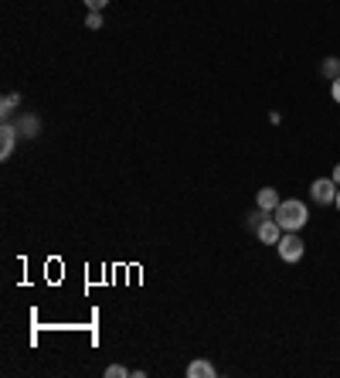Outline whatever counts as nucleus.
<instances>
[{"instance_id": "obj_4", "label": "nucleus", "mask_w": 340, "mask_h": 378, "mask_svg": "<svg viewBox=\"0 0 340 378\" xmlns=\"http://www.w3.org/2000/svg\"><path fill=\"white\" fill-rule=\"evenodd\" d=\"M255 235H258V242H265V246H276L279 239H282V228H279V222L276 218H262L258 222V228H255Z\"/></svg>"}, {"instance_id": "obj_9", "label": "nucleus", "mask_w": 340, "mask_h": 378, "mask_svg": "<svg viewBox=\"0 0 340 378\" xmlns=\"http://www.w3.org/2000/svg\"><path fill=\"white\" fill-rule=\"evenodd\" d=\"M17 106H21V95H3V102H0V113H3V119H10V113H14V109H17Z\"/></svg>"}, {"instance_id": "obj_12", "label": "nucleus", "mask_w": 340, "mask_h": 378, "mask_svg": "<svg viewBox=\"0 0 340 378\" xmlns=\"http://www.w3.org/2000/svg\"><path fill=\"white\" fill-rule=\"evenodd\" d=\"M130 375V368H123V365H109L106 368V378H126Z\"/></svg>"}, {"instance_id": "obj_15", "label": "nucleus", "mask_w": 340, "mask_h": 378, "mask_svg": "<svg viewBox=\"0 0 340 378\" xmlns=\"http://www.w3.org/2000/svg\"><path fill=\"white\" fill-rule=\"evenodd\" d=\"M334 181H337V188H340V164L334 167Z\"/></svg>"}, {"instance_id": "obj_16", "label": "nucleus", "mask_w": 340, "mask_h": 378, "mask_svg": "<svg viewBox=\"0 0 340 378\" xmlns=\"http://www.w3.org/2000/svg\"><path fill=\"white\" fill-rule=\"evenodd\" d=\"M334 204H337V211H340V188H337V198H334Z\"/></svg>"}, {"instance_id": "obj_1", "label": "nucleus", "mask_w": 340, "mask_h": 378, "mask_svg": "<svg viewBox=\"0 0 340 378\" xmlns=\"http://www.w3.org/2000/svg\"><path fill=\"white\" fill-rule=\"evenodd\" d=\"M272 218L279 222V228L282 232H300L306 222H310V211H306V204L303 201H279V208L272 211Z\"/></svg>"}, {"instance_id": "obj_10", "label": "nucleus", "mask_w": 340, "mask_h": 378, "mask_svg": "<svg viewBox=\"0 0 340 378\" xmlns=\"http://www.w3.org/2000/svg\"><path fill=\"white\" fill-rule=\"evenodd\" d=\"M320 72H324V75H327V79L334 82V79L340 75V58H327V62L320 65Z\"/></svg>"}, {"instance_id": "obj_7", "label": "nucleus", "mask_w": 340, "mask_h": 378, "mask_svg": "<svg viewBox=\"0 0 340 378\" xmlns=\"http://www.w3.org/2000/svg\"><path fill=\"white\" fill-rule=\"evenodd\" d=\"M187 378H215V365L204 362V358H197V362L187 365Z\"/></svg>"}, {"instance_id": "obj_6", "label": "nucleus", "mask_w": 340, "mask_h": 378, "mask_svg": "<svg viewBox=\"0 0 340 378\" xmlns=\"http://www.w3.org/2000/svg\"><path fill=\"white\" fill-rule=\"evenodd\" d=\"M279 201H282V198L276 194V188H262L258 194H255V204H258L262 211H276V208H279Z\"/></svg>"}, {"instance_id": "obj_14", "label": "nucleus", "mask_w": 340, "mask_h": 378, "mask_svg": "<svg viewBox=\"0 0 340 378\" xmlns=\"http://www.w3.org/2000/svg\"><path fill=\"white\" fill-rule=\"evenodd\" d=\"M330 95H334V102H340V75L330 82Z\"/></svg>"}, {"instance_id": "obj_5", "label": "nucleus", "mask_w": 340, "mask_h": 378, "mask_svg": "<svg viewBox=\"0 0 340 378\" xmlns=\"http://www.w3.org/2000/svg\"><path fill=\"white\" fill-rule=\"evenodd\" d=\"M17 137H21V130H17V126H10V123H3V126H0V157H3V161L14 154Z\"/></svg>"}, {"instance_id": "obj_13", "label": "nucleus", "mask_w": 340, "mask_h": 378, "mask_svg": "<svg viewBox=\"0 0 340 378\" xmlns=\"http://www.w3.org/2000/svg\"><path fill=\"white\" fill-rule=\"evenodd\" d=\"M106 3H109V0H85V7H88V10H102Z\"/></svg>"}, {"instance_id": "obj_3", "label": "nucleus", "mask_w": 340, "mask_h": 378, "mask_svg": "<svg viewBox=\"0 0 340 378\" xmlns=\"http://www.w3.org/2000/svg\"><path fill=\"white\" fill-rule=\"evenodd\" d=\"M310 198H313L317 204H334V198H337V181H334V178H317V181L310 185Z\"/></svg>"}, {"instance_id": "obj_2", "label": "nucleus", "mask_w": 340, "mask_h": 378, "mask_svg": "<svg viewBox=\"0 0 340 378\" xmlns=\"http://www.w3.org/2000/svg\"><path fill=\"white\" fill-rule=\"evenodd\" d=\"M276 249H279V259L282 263H300L303 252H306V242L300 239V232H282V239L276 242Z\"/></svg>"}, {"instance_id": "obj_8", "label": "nucleus", "mask_w": 340, "mask_h": 378, "mask_svg": "<svg viewBox=\"0 0 340 378\" xmlns=\"http://www.w3.org/2000/svg\"><path fill=\"white\" fill-rule=\"evenodd\" d=\"M17 130H21V137H27V140H31V137H38V130H41V123H38L34 116H24Z\"/></svg>"}, {"instance_id": "obj_11", "label": "nucleus", "mask_w": 340, "mask_h": 378, "mask_svg": "<svg viewBox=\"0 0 340 378\" xmlns=\"http://www.w3.org/2000/svg\"><path fill=\"white\" fill-rule=\"evenodd\" d=\"M85 27H88V31H99V27H102V10H88Z\"/></svg>"}]
</instances>
